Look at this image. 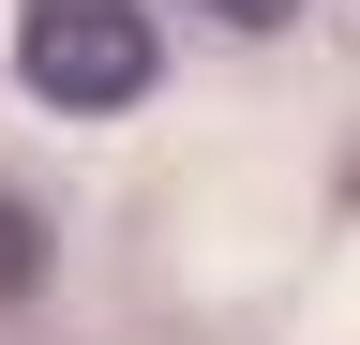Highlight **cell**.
<instances>
[{"mask_svg": "<svg viewBox=\"0 0 360 345\" xmlns=\"http://www.w3.org/2000/svg\"><path fill=\"white\" fill-rule=\"evenodd\" d=\"M15 60L45 105H135L150 91V0H30Z\"/></svg>", "mask_w": 360, "mask_h": 345, "instance_id": "6da1fadb", "label": "cell"}, {"mask_svg": "<svg viewBox=\"0 0 360 345\" xmlns=\"http://www.w3.org/2000/svg\"><path fill=\"white\" fill-rule=\"evenodd\" d=\"M195 15H225V30H285L300 0H195Z\"/></svg>", "mask_w": 360, "mask_h": 345, "instance_id": "7a4b0ae2", "label": "cell"}]
</instances>
